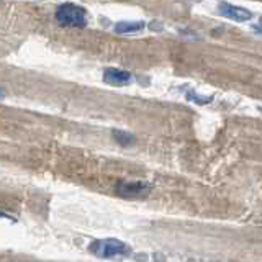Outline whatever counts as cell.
<instances>
[{
  "mask_svg": "<svg viewBox=\"0 0 262 262\" xmlns=\"http://www.w3.org/2000/svg\"><path fill=\"white\" fill-rule=\"evenodd\" d=\"M218 12L225 16L228 20H233V21H249L252 20V13L249 10H246L243 7H236V5H231L228 2H221L218 5Z\"/></svg>",
  "mask_w": 262,
  "mask_h": 262,
  "instance_id": "277c9868",
  "label": "cell"
},
{
  "mask_svg": "<svg viewBox=\"0 0 262 262\" xmlns=\"http://www.w3.org/2000/svg\"><path fill=\"white\" fill-rule=\"evenodd\" d=\"M90 252H94L97 257L102 259H112L117 256H126L129 252V248L126 243L118 241V239H98L94 241L92 246H90Z\"/></svg>",
  "mask_w": 262,
  "mask_h": 262,
  "instance_id": "7a4b0ae2",
  "label": "cell"
},
{
  "mask_svg": "<svg viewBox=\"0 0 262 262\" xmlns=\"http://www.w3.org/2000/svg\"><path fill=\"white\" fill-rule=\"evenodd\" d=\"M0 218H10V216H8V215H5V213H0ZM12 221H13V218H10Z\"/></svg>",
  "mask_w": 262,
  "mask_h": 262,
  "instance_id": "ba28073f",
  "label": "cell"
},
{
  "mask_svg": "<svg viewBox=\"0 0 262 262\" xmlns=\"http://www.w3.org/2000/svg\"><path fill=\"white\" fill-rule=\"evenodd\" d=\"M144 28L143 21H120L115 25V30L118 33H138Z\"/></svg>",
  "mask_w": 262,
  "mask_h": 262,
  "instance_id": "8992f818",
  "label": "cell"
},
{
  "mask_svg": "<svg viewBox=\"0 0 262 262\" xmlns=\"http://www.w3.org/2000/svg\"><path fill=\"white\" fill-rule=\"evenodd\" d=\"M151 184L143 182V180H123L118 184L117 192L125 199H141L151 192Z\"/></svg>",
  "mask_w": 262,
  "mask_h": 262,
  "instance_id": "3957f363",
  "label": "cell"
},
{
  "mask_svg": "<svg viewBox=\"0 0 262 262\" xmlns=\"http://www.w3.org/2000/svg\"><path fill=\"white\" fill-rule=\"evenodd\" d=\"M113 138H115V141H117L118 144H121V146H131L135 143V136L131 133H126V131L115 129L113 131Z\"/></svg>",
  "mask_w": 262,
  "mask_h": 262,
  "instance_id": "52a82bcc",
  "label": "cell"
},
{
  "mask_svg": "<svg viewBox=\"0 0 262 262\" xmlns=\"http://www.w3.org/2000/svg\"><path fill=\"white\" fill-rule=\"evenodd\" d=\"M103 80L110 85H126L131 82V74L123 69L108 68L103 72Z\"/></svg>",
  "mask_w": 262,
  "mask_h": 262,
  "instance_id": "5b68a950",
  "label": "cell"
},
{
  "mask_svg": "<svg viewBox=\"0 0 262 262\" xmlns=\"http://www.w3.org/2000/svg\"><path fill=\"white\" fill-rule=\"evenodd\" d=\"M56 20L64 28H85L87 12L76 4H61L56 8Z\"/></svg>",
  "mask_w": 262,
  "mask_h": 262,
  "instance_id": "6da1fadb",
  "label": "cell"
}]
</instances>
